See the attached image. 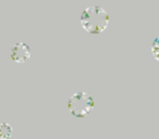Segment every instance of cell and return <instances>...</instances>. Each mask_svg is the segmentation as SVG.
Listing matches in <instances>:
<instances>
[{
    "instance_id": "7a4b0ae2",
    "label": "cell",
    "mask_w": 159,
    "mask_h": 139,
    "mask_svg": "<svg viewBox=\"0 0 159 139\" xmlns=\"http://www.w3.org/2000/svg\"><path fill=\"white\" fill-rule=\"evenodd\" d=\"M94 99L89 93L79 91L69 98L67 108L69 113L77 118H84L88 116L94 109Z\"/></svg>"
},
{
    "instance_id": "6da1fadb",
    "label": "cell",
    "mask_w": 159,
    "mask_h": 139,
    "mask_svg": "<svg viewBox=\"0 0 159 139\" xmlns=\"http://www.w3.org/2000/svg\"><path fill=\"white\" fill-rule=\"evenodd\" d=\"M109 20L108 12L100 6L88 7L80 14L81 27L90 35H100L106 31Z\"/></svg>"
},
{
    "instance_id": "5b68a950",
    "label": "cell",
    "mask_w": 159,
    "mask_h": 139,
    "mask_svg": "<svg viewBox=\"0 0 159 139\" xmlns=\"http://www.w3.org/2000/svg\"><path fill=\"white\" fill-rule=\"evenodd\" d=\"M151 52H152V55H153L154 59H155L157 62H159V36H157L156 38H154V40L152 41Z\"/></svg>"
},
{
    "instance_id": "277c9868",
    "label": "cell",
    "mask_w": 159,
    "mask_h": 139,
    "mask_svg": "<svg viewBox=\"0 0 159 139\" xmlns=\"http://www.w3.org/2000/svg\"><path fill=\"white\" fill-rule=\"evenodd\" d=\"M12 135V127L8 123L0 124V138H9Z\"/></svg>"
},
{
    "instance_id": "3957f363",
    "label": "cell",
    "mask_w": 159,
    "mask_h": 139,
    "mask_svg": "<svg viewBox=\"0 0 159 139\" xmlns=\"http://www.w3.org/2000/svg\"><path fill=\"white\" fill-rule=\"evenodd\" d=\"M30 48L25 42H17L10 50V60L15 63H24L30 58Z\"/></svg>"
}]
</instances>
